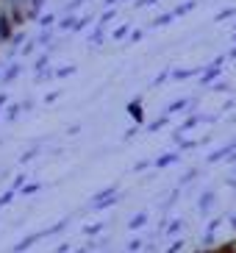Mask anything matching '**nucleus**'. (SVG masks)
Listing matches in <instances>:
<instances>
[{
	"label": "nucleus",
	"mask_w": 236,
	"mask_h": 253,
	"mask_svg": "<svg viewBox=\"0 0 236 253\" xmlns=\"http://www.w3.org/2000/svg\"><path fill=\"white\" fill-rule=\"evenodd\" d=\"M25 184H28V175H25V172H20V175H14V181H11V189L20 195V189H22Z\"/></svg>",
	"instance_id": "obj_35"
},
{
	"label": "nucleus",
	"mask_w": 236,
	"mask_h": 253,
	"mask_svg": "<svg viewBox=\"0 0 236 253\" xmlns=\"http://www.w3.org/2000/svg\"><path fill=\"white\" fill-rule=\"evenodd\" d=\"M236 150V142L231 139L228 145H222V148H217V150H211V153H208V164H217V162H225V159L231 156V153H234Z\"/></svg>",
	"instance_id": "obj_8"
},
{
	"label": "nucleus",
	"mask_w": 236,
	"mask_h": 253,
	"mask_svg": "<svg viewBox=\"0 0 236 253\" xmlns=\"http://www.w3.org/2000/svg\"><path fill=\"white\" fill-rule=\"evenodd\" d=\"M34 39H37V45H39V47H50V42L56 39V28H44V31H39V34H37Z\"/></svg>",
	"instance_id": "obj_13"
},
{
	"label": "nucleus",
	"mask_w": 236,
	"mask_h": 253,
	"mask_svg": "<svg viewBox=\"0 0 236 253\" xmlns=\"http://www.w3.org/2000/svg\"><path fill=\"white\" fill-rule=\"evenodd\" d=\"M42 8H44V0H28V23L39 20V14H42Z\"/></svg>",
	"instance_id": "obj_18"
},
{
	"label": "nucleus",
	"mask_w": 236,
	"mask_h": 253,
	"mask_svg": "<svg viewBox=\"0 0 236 253\" xmlns=\"http://www.w3.org/2000/svg\"><path fill=\"white\" fill-rule=\"evenodd\" d=\"M214 203H217V192H214V189H206V192L197 198V211H200V214H208Z\"/></svg>",
	"instance_id": "obj_10"
},
{
	"label": "nucleus",
	"mask_w": 236,
	"mask_h": 253,
	"mask_svg": "<svg viewBox=\"0 0 236 253\" xmlns=\"http://www.w3.org/2000/svg\"><path fill=\"white\" fill-rule=\"evenodd\" d=\"M181 228H184V220H181V217H175V220H170V223L164 225V234H167V237H178V234H181Z\"/></svg>",
	"instance_id": "obj_21"
},
{
	"label": "nucleus",
	"mask_w": 236,
	"mask_h": 253,
	"mask_svg": "<svg viewBox=\"0 0 236 253\" xmlns=\"http://www.w3.org/2000/svg\"><path fill=\"white\" fill-rule=\"evenodd\" d=\"M114 17H117V8H114V6H109V8L103 11V14H100V20H97V23H100V25H109L111 20H114Z\"/></svg>",
	"instance_id": "obj_34"
},
{
	"label": "nucleus",
	"mask_w": 236,
	"mask_h": 253,
	"mask_svg": "<svg viewBox=\"0 0 236 253\" xmlns=\"http://www.w3.org/2000/svg\"><path fill=\"white\" fill-rule=\"evenodd\" d=\"M114 195H119V186L117 184H111V186H106V189H100V192L92 198V203H89V206H97V203L109 201V198H114Z\"/></svg>",
	"instance_id": "obj_12"
},
{
	"label": "nucleus",
	"mask_w": 236,
	"mask_h": 253,
	"mask_svg": "<svg viewBox=\"0 0 236 253\" xmlns=\"http://www.w3.org/2000/svg\"><path fill=\"white\" fill-rule=\"evenodd\" d=\"M89 23H92V14H86V17H78V23H75V34H81V31H86L89 28Z\"/></svg>",
	"instance_id": "obj_37"
},
{
	"label": "nucleus",
	"mask_w": 236,
	"mask_h": 253,
	"mask_svg": "<svg viewBox=\"0 0 236 253\" xmlns=\"http://www.w3.org/2000/svg\"><path fill=\"white\" fill-rule=\"evenodd\" d=\"M195 8H197V3H195V0H186V3H181V6L172 8V14H175V20H178V17H184V14H189V11H195Z\"/></svg>",
	"instance_id": "obj_23"
},
{
	"label": "nucleus",
	"mask_w": 236,
	"mask_h": 253,
	"mask_svg": "<svg viewBox=\"0 0 236 253\" xmlns=\"http://www.w3.org/2000/svg\"><path fill=\"white\" fill-rule=\"evenodd\" d=\"M56 20H59V14L47 11V14H39L37 25H39V31H44V28H53V25H56Z\"/></svg>",
	"instance_id": "obj_20"
},
{
	"label": "nucleus",
	"mask_w": 236,
	"mask_h": 253,
	"mask_svg": "<svg viewBox=\"0 0 236 253\" xmlns=\"http://www.w3.org/2000/svg\"><path fill=\"white\" fill-rule=\"evenodd\" d=\"M211 86H214V92H228V84L225 81H214Z\"/></svg>",
	"instance_id": "obj_46"
},
{
	"label": "nucleus",
	"mask_w": 236,
	"mask_h": 253,
	"mask_svg": "<svg viewBox=\"0 0 236 253\" xmlns=\"http://www.w3.org/2000/svg\"><path fill=\"white\" fill-rule=\"evenodd\" d=\"M14 189H11V186H8V189H6V192H3V195H0V209H3V206H8V203H11V201H14Z\"/></svg>",
	"instance_id": "obj_41"
},
{
	"label": "nucleus",
	"mask_w": 236,
	"mask_h": 253,
	"mask_svg": "<svg viewBox=\"0 0 236 253\" xmlns=\"http://www.w3.org/2000/svg\"><path fill=\"white\" fill-rule=\"evenodd\" d=\"M106 231V223H89V225H83V237H97V234H103Z\"/></svg>",
	"instance_id": "obj_25"
},
{
	"label": "nucleus",
	"mask_w": 236,
	"mask_h": 253,
	"mask_svg": "<svg viewBox=\"0 0 236 253\" xmlns=\"http://www.w3.org/2000/svg\"><path fill=\"white\" fill-rule=\"evenodd\" d=\"M22 114V103H8L6 106V123H17Z\"/></svg>",
	"instance_id": "obj_22"
},
{
	"label": "nucleus",
	"mask_w": 236,
	"mask_h": 253,
	"mask_svg": "<svg viewBox=\"0 0 236 253\" xmlns=\"http://www.w3.org/2000/svg\"><path fill=\"white\" fill-rule=\"evenodd\" d=\"M228 162H231V164H236V150H234V153L228 156Z\"/></svg>",
	"instance_id": "obj_52"
},
{
	"label": "nucleus",
	"mask_w": 236,
	"mask_h": 253,
	"mask_svg": "<svg viewBox=\"0 0 236 253\" xmlns=\"http://www.w3.org/2000/svg\"><path fill=\"white\" fill-rule=\"evenodd\" d=\"M225 59H228V56H217V59L211 61V64H206V67H203V73H200V86H211V84H214L217 78H220Z\"/></svg>",
	"instance_id": "obj_2"
},
{
	"label": "nucleus",
	"mask_w": 236,
	"mask_h": 253,
	"mask_svg": "<svg viewBox=\"0 0 236 253\" xmlns=\"http://www.w3.org/2000/svg\"><path fill=\"white\" fill-rule=\"evenodd\" d=\"M75 23H78V14H61L59 25H56V31H73Z\"/></svg>",
	"instance_id": "obj_19"
},
{
	"label": "nucleus",
	"mask_w": 236,
	"mask_h": 253,
	"mask_svg": "<svg viewBox=\"0 0 236 253\" xmlns=\"http://www.w3.org/2000/svg\"><path fill=\"white\" fill-rule=\"evenodd\" d=\"M42 239H47V237H44V231H39V234H28V237H22L8 253H25L28 248H34L37 242H42Z\"/></svg>",
	"instance_id": "obj_5"
},
{
	"label": "nucleus",
	"mask_w": 236,
	"mask_h": 253,
	"mask_svg": "<svg viewBox=\"0 0 236 253\" xmlns=\"http://www.w3.org/2000/svg\"><path fill=\"white\" fill-rule=\"evenodd\" d=\"M142 39H145V31H142V28H131L128 42H131V45H136V42H142Z\"/></svg>",
	"instance_id": "obj_38"
},
{
	"label": "nucleus",
	"mask_w": 236,
	"mask_h": 253,
	"mask_svg": "<svg viewBox=\"0 0 236 253\" xmlns=\"http://www.w3.org/2000/svg\"><path fill=\"white\" fill-rule=\"evenodd\" d=\"M14 31H17L14 23H11V20H8V14L0 8V47L8 45V39L14 37Z\"/></svg>",
	"instance_id": "obj_4"
},
{
	"label": "nucleus",
	"mask_w": 236,
	"mask_h": 253,
	"mask_svg": "<svg viewBox=\"0 0 236 253\" xmlns=\"http://www.w3.org/2000/svg\"><path fill=\"white\" fill-rule=\"evenodd\" d=\"M128 114L133 117V123H145V112H142V100H139V97L128 103Z\"/></svg>",
	"instance_id": "obj_14"
},
{
	"label": "nucleus",
	"mask_w": 236,
	"mask_h": 253,
	"mask_svg": "<svg viewBox=\"0 0 236 253\" xmlns=\"http://www.w3.org/2000/svg\"><path fill=\"white\" fill-rule=\"evenodd\" d=\"M167 123H170V117H167V114L161 112V117H156L153 123H148V134H156V131H161V128L167 126Z\"/></svg>",
	"instance_id": "obj_24"
},
{
	"label": "nucleus",
	"mask_w": 236,
	"mask_h": 253,
	"mask_svg": "<svg viewBox=\"0 0 236 253\" xmlns=\"http://www.w3.org/2000/svg\"><path fill=\"white\" fill-rule=\"evenodd\" d=\"M228 220H231V228H234V231H236V214H231V217H228Z\"/></svg>",
	"instance_id": "obj_50"
},
{
	"label": "nucleus",
	"mask_w": 236,
	"mask_h": 253,
	"mask_svg": "<svg viewBox=\"0 0 236 253\" xmlns=\"http://www.w3.org/2000/svg\"><path fill=\"white\" fill-rule=\"evenodd\" d=\"M128 34H131V25H128V23H122V25H117V28L111 31V39H117V42H122V39H128Z\"/></svg>",
	"instance_id": "obj_28"
},
{
	"label": "nucleus",
	"mask_w": 236,
	"mask_h": 253,
	"mask_svg": "<svg viewBox=\"0 0 236 253\" xmlns=\"http://www.w3.org/2000/svg\"><path fill=\"white\" fill-rule=\"evenodd\" d=\"M195 106H197V100H192V97H178V100H172L170 106H164V114L172 117V114L184 112V109H195Z\"/></svg>",
	"instance_id": "obj_6"
},
{
	"label": "nucleus",
	"mask_w": 236,
	"mask_h": 253,
	"mask_svg": "<svg viewBox=\"0 0 236 253\" xmlns=\"http://www.w3.org/2000/svg\"><path fill=\"white\" fill-rule=\"evenodd\" d=\"M184 245H186V239H184V237H178L175 242H172V245L167 248L164 253H181V251H184Z\"/></svg>",
	"instance_id": "obj_40"
},
{
	"label": "nucleus",
	"mask_w": 236,
	"mask_h": 253,
	"mask_svg": "<svg viewBox=\"0 0 236 253\" xmlns=\"http://www.w3.org/2000/svg\"><path fill=\"white\" fill-rule=\"evenodd\" d=\"M203 73V67H186V70H170V81H189V78H195V75Z\"/></svg>",
	"instance_id": "obj_11"
},
{
	"label": "nucleus",
	"mask_w": 236,
	"mask_h": 253,
	"mask_svg": "<svg viewBox=\"0 0 236 253\" xmlns=\"http://www.w3.org/2000/svg\"><path fill=\"white\" fill-rule=\"evenodd\" d=\"M86 3L89 0H67L64 8H61V14H75V11H78L81 6H86Z\"/></svg>",
	"instance_id": "obj_27"
},
{
	"label": "nucleus",
	"mask_w": 236,
	"mask_h": 253,
	"mask_svg": "<svg viewBox=\"0 0 236 253\" xmlns=\"http://www.w3.org/2000/svg\"><path fill=\"white\" fill-rule=\"evenodd\" d=\"M103 39H106V25H100V23H97L95 28H92V34H89V39H86V42H89L92 47H95V45H100Z\"/></svg>",
	"instance_id": "obj_15"
},
{
	"label": "nucleus",
	"mask_w": 236,
	"mask_h": 253,
	"mask_svg": "<svg viewBox=\"0 0 236 253\" xmlns=\"http://www.w3.org/2000/svg\"><path fill=\"white\" fill-rule=\"evenodd\" d=\"M75 64H64V67H56L53 70V78H70V75H75Z\"/></svg>",
	"instance_id": "obj_29"
},
{
	"label": "nucleus",
	"mask_w": 236,
	"mask_h": 253,
	"mask_svg": "<svg viewBox=\"0 0 236 253\" xmlns=\"http://www.w3.org/2000/svg\"><path fill=\"white\" fill-rule=\"evenodd\" d=\"M47 67H50V50L39 53L37 59H34V75H37V73H42V70H47Z\"/></svg>",
	"instance_id": "obj_16"
},
{
	"label": "nucleus",
	"mask_w": 236,
	"mask_h": 253,
	"mask_svg": "<svg viewBox=\"0 0 236 253\" xmlns=\"http://www.w3.org/2000/svg\"><path fill=\"white\" fill-rule=\"evenodd\" d=\"M142 248H145V239H131V242H128V248H125V253H136V251H142Z\"/></svg>",
	"instance_id": "obj_39"
},
{
	"label": "nucleus",
	"mask_w": 236,
	"mask_h": 253,
	"mask_svg": "<svg viewBox=\"0 0 236 253\" xmlns=\"http://www.w3.org/2000/svg\"><path fill=\"white\" fill-rule=\"evenodd\" d=\"M231 17H236V8H222L214 20H217V23H225V20H231Z\"/></svg>",
	"instance_id": "obj_42"
},
{
	"label": "nucleus",
	"mask_w": 236,
	"mask_h": 253,
	"mask_svg": "<svg viewBox=\"0 0 236 253\" xmlns=\"http://www.w3.org/2000/svg\"><path fill=\"white\" fill-rule=\"evenodd\" d=\"M56 100H59V92H50V95L44 97V103H56Z\"/></svg>",
	"instance_id": "obj_47"
},
{
	"label": "nucleus",
	"mask_w": 236,
	"mask_h": 253,
	"mask_svg": "<svg viewBox=\"0 0 236 253\" xmlns=\"http://www.w3.org/2000/svg\"><path fill=\"white\" fill-rule=\"evenodd\" d=\"M228 59H234V61H236V45L231 47V53H228Z\"/></svg>",
	"instance_id": "obj_51"
},
{
	"label": "nucleus",
	"mask_w": 236,
	"mask_h": 253,
	"mask_svg": "<svg viewBox=\"0 0 236 253\" xmlns=\"http://www.w3.org/2000/svg\"><path fill=\"white\" fill-rule=\"evenodd\" d=\"M200 175V167H192V170H186L184 175H181V181H178V186H184V184H189V181H195Z\"/></svg>",
	"instance_id": "obj_32"
},
{
	"label": "nucleus",
	"mask_w": 236,
	"mask_h": 253,
	"mask_svg": "<svg viewBox=\"0 0 236 253\" xmlns=\"http://www.w3.org/2000/svg\"><path fill=\"white\" fill-rule=\"evenodd\" d=\"M39 189H42V184H39V181H28V184L20 189V195H37Z\"/></svg>",
	"instance_id": "obj_36"
},
{
	"label": "nucleus",
	"mask_w": 236,
	"mask_h": 253,
	"mask_svg": "<svg viewBox=\"0 0 236 253\" xmlns=\"http://www.w3.org/2000/svg\"><path fill=\"white\" fill-rule=\"evenodd\" d=\"M148 225V211H139V214H133L131 220H128V231H139Z\"/></svg>",
	"instance_id": "obj_17"
},
{
	"label": "nucleus",
	"mask_w": 236,
	"mask_h": 253,
	"mask_svg": "<svg viewBox=\"0 0 236 253\" xmlns=\"http://www.w3.org/2000/svg\"><path fill=\"white\" fill-rule=\"evenodd\" d=\"M231 39H234V42H236V25H234V34H231Z\"/></svg>",
	"instance_id": "obj_54"
},
{
	"label": "nucleus",
	"mask_w": 236,
	"mask_h": 253,
	"mask_svg": "<svg viewBox=\"0 0 236 253\" xmlns=\"http://www.w3.org/2000/svg\"><path fill=\"white\" fill-rule=\"evenodd\" d=\"M119 198H122V195H114V198H109V201H103V203H97V206H89V211H103V209L117 206V203H119Z\"/></svg>",
	"instance_id": "obj_30"
},
{
	"label": "nucleus",
	"mask_w": 236,
	"mask_h": 253,
	"mask_svg": "<svg viewBox=\"0 0 236 253\" xmlns=\"http://www.w3.org/2000/svg\"><path fill=\"white\" fill-rule=\"evenodd\" d=\"M39 150H42L39 145H34V148H28V150H25V153L20 156V164H28L31 159H37V156H39Z\"/></svg>",
	"instance_id": "obj_33"
},
{
	"label": "nucleus",
	"mask_w": 236,
	"mask_h": 253,
	"mask_svg": "<svg viewBox=\"0 0 236 253\" xmlns=\"http://www.w3.org/2000/svg\"><path fill=\"white\" fill-rule=\"evenodd\" d=\"M170 23H175V14H172V11H164V14H158L150 25H153V28H161V25H170Z\"/></svg>",
	"instance_id": "obj_26"
},
{
	"label": "nucleus",
	"mask_w": 236,
	"mask_h": 253,
	"mask_svg": "<svg viewBox=\"0 0 236 253\" xmlns=\"http://www.w3.org/2000/svg\"><path fill=\"white\" fill-rule=\"evenodd\" d=\"M167 78H170V70H164V73H158V75L153 78V86H161V84L167 81Z\"/></svg>",
	"instance_id": "obj_43"
},
{
	"label": "nucleus",
	"mask_w": 236,
	"mask_h": 253,
	"mask_svg": "<svg viewBox=\"0 0 236 253\" xmlns=\"http://www.w3.org/2000/svg\"><path fill=\"white\" fill-rule=\"evenodd\" d=\"M220 225H222V217H214V220H211V223H208V234H217V228H220Z\"/></svg>",
	"instance_id": "obj_44"
},
{
	"label": "nucleus",
	"mask_w": 236,
	"mask_h": 253,
	"mask_svg": "<svg viewBox=\"0 0 236 253\" xmlns=\"http://www.w3.org/2000/svg\"><path fill=\"white\" fill-rule=\"evenodd\" d=\"M67 251H70V242H61V245L56 248V251H53V253H67Z\"/></svg>",
	"instance_id": "obj_48"
},
{
	"label": "nucleus",
	"mask_w": 236,
	"mask_h": 253,
	"mask_svg": "<svg viewBox=\"0 0 236 253\" xmlns=\"http://www.w3.org/2000/svg\"><path fill=\"white\" fill-rule=\"evenodd\" d=\"M150 164H153V162H148V159H142V162H136V164H133V172H142V170H148Z\"/></svg>",
	"instance_id": "obj_45"
},
{
	"label": "nucleus",
	"mask_w": 236,
	"mask_h": 253,
	"mask_svg": "<svg viewBox=\"0 0 236 253\" xmlns=\"http://www.w3.org/2000/svg\"><path fill=\"white\" fill-rule=\"evenodd\" d=\"M6 106H8V95L6 92H0V109H6Z\"/></svg>",
	"instance_id": "obj_49"
},
{
	"label": "nucleus",
	"mask_w": 236,
	"mask_h": 253,
	"mask_svg": "<svg viewBox=\"0 0 236 253\" xmlns=\"http://www.w3.org/2000/svg\"><path fill=\"white\" fill-rule=\"evenodd\" d=\"M25 31H14V37L8 39V50H6V59H14L17 53H20V47L25 45Z\"/></svg>",
	"instance_id": "obj_9"
},
{
	"label": "nucleus",
	"mask_w": 236,
	"mask_h": 253,
	"mask_svg": "<svg viewBox=\"0 0 236 253\" xmlns=\"http://www.w3.org/2000/svg\"><path fill=\"white\" fill-rule=\"evenodd\" d=\"M181 162V150H167V153H161L158 159H153V167L156 170H164V167H172V164Z\"/></svg>",
	"instance_id": "obj_7"
},
{
	"label": "nucleus",
	"mask_w": 236,
	"mask_h": 253,
	"mask_svg": "<svg viewBox=\"0 0 236 253\" xmlns=\"http://www.w3.org/2000/svg\"><path fill=\"white\" fill-rule=\"evenodd\" d=\"M0 8L8 14L17 31L28 23V0H0Z\"/></svg>",
	"instance_id": "obj_1"
},
{
	"label": "nucleus",
	"mask_w": 236,
	"mask_h": 253,
	"mask_svg": "<svg viewBox=\"0 0 236 253\" xmlns=\"http://www.w3.org/2000/svg\"><path fill=\"white\" fill-rule=\"evenodd\" d=\"M3 67H6V61H0V75H3Z\"/></svg>",
	"instance_id": "obj_53"
},
{
	"label": "nucleus",
	"mask_w": 236,
	"mask_h": 253,
	"mask_svg": "<svg viewBox=\"0 0 236 253\" xmlns=\"http://www.w3.org/2000/svg\"><path fill=\"white\" fill-rule=\"evenodd\" d=\"M22 61H8L6 67H3V75H0V84H3V86H8V84H14L17 78H20L22 75Z\"/></svg>",
	"instance_id": "obj_3"
},
{
	"label": "nucleus",
	"mask_w": 236,
	"mask_h": 253,
	"mask_svg": "<svg viewBox=\"0 0 236 253\" xmlns=\"http://www.w3.org/2000/svg\"><path fill=\"white\" fill-rule=\"evenodd\" d=\"M34 50H39V45H37V39L31 37V39H25V45L20 47V56H31Z\"/></svg>",
	"instance_id": "obj_31"
}]
</instances>
